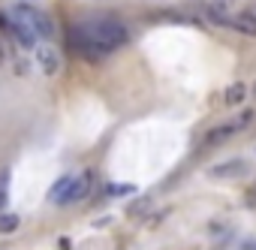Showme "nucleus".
Returning a JSON list of instances; mask_svg holds the SVG:
<instances>
[{
	"instance_id": "1",
	"label": "nucleus",
	"mask_w": 256,
	"mask_h": 250,
	"mask_svg": "<svg viewBox=\"0 0 256 250\" xmlns=\"http://www.w3.org/2000/svg\"><path fill=\"white\" fill-rule=\"evenodd\" d=\"M82 30L90 36V40H96L106 52H114V48H120V46H126V40H130V30H126L118 18H94V22H84L82 24Z\"/></svg>"
},
{
	"instance_id": "2",
	"label": "nucleus",
	"mask_w": 256,
	"mask_h": 250,
	"mask_svg": "<svg viewBox=\"0 0 256 250\" xmlns=\"http://www.w3.org/2000/svg\"><path fill=\"white\" fill-rule=\"evenodd\" d=\"M66 36H70V48H72L78 58L90 60V64H100V60L108 54V52H106L96 40H90V36L82 30V24H78V28H70V34H66Z\"/></svg>"
},
{
	"instance_id": "3",
	"label": "nucleus",
	"mask_w": 256,
	"mask_h": 250,
	"mask_svg": "<svg viewBox=\"0 0 256 250\" xmlns=\"http://www.w3.org/2000/svg\"><path fill=\"white\" fill-rule=\"evenodd\" d=\"M34 52H36V66L46 76H58L60 72V52L52 42H40V46H34Z\"/></svg>"
},
{
	"instance_id": "4",
	"label": "nucleus",
	"mask_w": 256,
	"mask_h": 250,
	"mask_svg": "<svg viewBox=\"0 0 256 250\" xmlns=\"http://www.w3.org/2000/svg\"><path fill=\"white\" fill-rule=\"evenodd\" d=\"M235 12H238V0H211L208 10H205L208 22L223 24V28H229V22H232V16H235Z\"/></svg>"
},
{
	"instance_id": "5",
	"label": "nucleus",
	"mask_w": 256,
	"mask_h": 250,
	"mask_svg": "<svg viewBox=\"0 0 256 250\" xmlns=\"http://www.w3.org/2000/svg\"><path fill=\"white\" fill-rule=\"evenodd\" d=\"M28 22H30V28H34V34H36V40H54V22H52V16L48 12H36V10H30L28 12Z\"/></svg>"
},
{
	"instance_id": "6",
	"label": "nucleus",
	"mask_w": 256,
	"mask_h": 250,
	"mask_svg": "<svg viewBox=\"0 0 256 250\" xmlns=\"http://www.w3.org/2000/svg\"><path fill=\"white\" fill-rule=\"evenodd\" d=\"M229 28L232 30H238L241 36H256V12H250V10H238L235 16H232V22H229Z\"/></svg>"
},
{
	"instance_id": "7",
	"label": "nucleus",
	"mask_w": 256,
	"mask_h": 250,
	"mask_svg": "<svg viewBox=\"0 0 256 250\" xmlns=\"http://www.w3.org/2000/svg\"><path fill=\"white\" fill-rule=\"evenodd\" d=\"M244 172H247V163H244L241 157H232V160H226V163L208 169V175H214V178H238V175H244Z\"/></svg>"
},
{
	"instance_id": "8",
	"label": "nucleus",
	"mask_w": 256,
	"mask_h": 250,
	"mask_svg": "<svg viewBox=\"0 0 256 250\" xmlns=\"http://www.w3.org/2000/svg\"><path fill=\"white\" fill-rule=\"evenodd\" d=\"M235 133H241V127H238L235 120H229V124H217L214 130H208V136H205V145H220V142L232 139Z\"/></svg>"
},
{
	"instance_id": "9",
	"label": "nucleus",
	"mask_w": 256,
	"mask_h": 250,
	"mask_svg": "<svg viewBox=\"0 0 256 250\" xmlns=\"http://www.w3.org/2000/svg\"><path fill=\"white\" fill-rule=\"evenodd\" d=\"M70 190H72V175H64V178L48 190V202H52V205H70Z\"/></svg>"
},
{
	"instance_id": "10",
	"label": "nucleus",
	"mask_w": 256,
	"mask_h": 250,
	"mask_svg": "<svg viewBox=\"0 0 256 250\" xmlns=\"http://www.w3.org/2000/svg\"><path fill=\"white\" fill-rule=\"evenodd\" d=\"M90 184H94V175H90V172L76 175V178H72V190H70V205H72V202H82V199L90 193Z\"/></svg>"
},
{
	"instance_id": "11",
	"label": "nucleus",
	"mask_w": 256,
	"mask_h": 250,
	"mask_svg": "<svg viewBox=\"0 0 256 250\" xmlns=\"http://www.w3.org/2000/svg\"><path fill=\"white\" fill-rule=\"evenodd\" d=\"M223 100H226V106H232V108H235V106H241V102L247 100V84H244V82H235V84H229Z\"/></svg>"
},
{
	"instance_id": "12",
	"label": "nucleus",
	"mask_w": 256,
	"mask_h": 250,
	"mask_svg": "<svg viewBox=\"0 0 256 250\" xmlns=\"http://www.w3.org/2000/svg\"><path fill=\"white\" fill-rule=\"evenodd\" d=\"M16 229H18V214H0V232L10 235Z\"/></svg>"
},
{
	"instance_id": "13",
	"label": "nucleus",
	"mask_w": 256,
	"mask_h": 250,
	"mask_svg": "<svg viewBox=\"0 0 256 250\" xmlns=\"http://www.w3.org/2000/svg\"><path fill=\"white\" fill-rule=\"evenodd\" d=\"M136 187L133 184H108L106 187V193H112V196H124V193H133Z\"/></svg>"
},
{
	"instance_id": "14",
	"label": "nucleus",
	"mask_w": 256,
	"mask_h": 250,
	"mask_svg": "<svg viewBox=\"0 0 256 250\" xmlns=\"http://www.w3.org/2000/svg\"><path fill=\"white\" fill-rule=\"evenodd\" d=\"M253 118H256V112H253V108H244V112H241V114L235 118V124H238V127L244 130V127H247V124L253 120Z\"/></svg>"
},
{
	"instance_id": "15",
	"label": "nucleus",
	"mask_w": 256,
	"mask_h": 250,
	"mask_svg": "<svg viewBox=\"0 0 256 250\" xmlns=\"http://www.w3.org/2000/svg\"><path fill=\"white\" fill-rule=\"evenodd\" d=\"M6 205V178H0V208Z\"/></svg>"
},
{
	"instance_id": "16",
	"label": "nucleus",
	"mask_w": 256,
	"mask_h": 250,
	"mask_svg": "<svg viewBox=\"0 0 256 250\" xmlns=\"http://www.w3.org/2000/svg\"><path fill=\"white\" fill-rule=\"evenodd\" d=\"M238 250H256V241H253V238H244V241L238 244Z\"/></svg>"
},
{
	"instance_id": "17",
	"label": "nucleus",
	"mask_w": 256,
	"mask_h": 250,
	"mask_svg": "<svg viewBox=\"0 0 256 250\" xmlns=\"http://www.w3.org/2000/svg\"><path fill=\"white\" fill-rule=\"evenodd\" d=\"M253 96H256V84H253Z\"/></svg>"
},
{
	"instance_id": "18",
	"label": "nucleus",
	"mask_w": 256,
	"mask_h": 250,
	"mask_svg": "<svg viewBox=\"0 0 256 250\" xmlns=\"http://www.w3.org/2000/svg\"><path fill=\"white\" fill-rule=\"evenodd\" d=\"M0 60H4V58H0Z\"/></svg>"
}]
</instances>
